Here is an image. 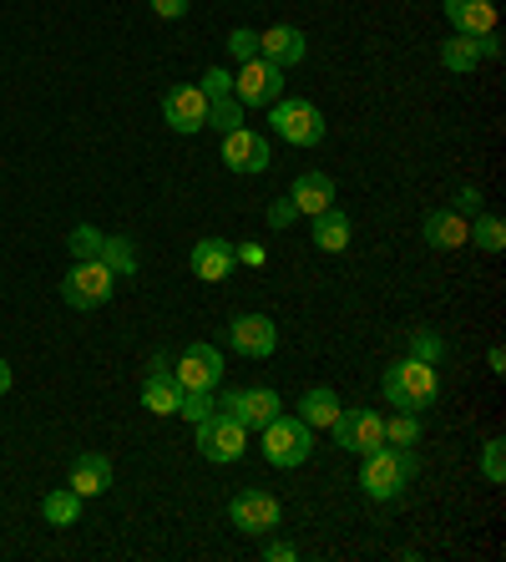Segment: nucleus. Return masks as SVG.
Listing matches in <instances>:
<instances>
[{
  "instance_id": "obj_23",
  "label": "nucleus",
  "mask_w": 506,
  "mask_h": 562,
  "mask_svg": "<svg viewBox=\"0 0 506 562\" xmlns=\"http://www.w3.org/2000/svg\"><path fill=\"white\" fill-rule=\"evenodd\" d=\"M339 411L345 406H339V395L329 391V385H314V391H304V401H299V420H304L310 431H329Z\"/></svg>"
},
{
  "instance_id": "obj_5",
  "label": "nucleus",
  "mask_w": 506,
  "mask_h": 562,
  "mask_svg": "<svg viewBox=\"0 0 506 562\" xmlns=\"http://www.w3.org/2000/svg\"><path fill=\"white\" fill-rule=\"evenodd\" d=\"M112 289H117V274L102 259H87V263H71V274L61 284V300L71 310H102L112 300Z\"/></svg>"
},
{
  "instance_id": "obj_7",
  "label": "nucleus",
  "mask_w": 506,
  "mask_h": 562,
  "mask_svg": "<svg viewBox=\"0 0 506 562\" xmlns=\"http://www.w3.org/2000/svg\"><path fill=\"white\" fill-rule=\"evenodd\" d=\"M234 97L244 106H273L279 97H284V66L263 61V56L244 61V71L234 77Z\"/></svg>"
},
{
  "instance_id": "obj_17",
  "label": "nucleus",
  "mask_w": 506,
  "mask_h": 562,
  "mask_svg": "<svg viewBox=\"0 0 506 562\" xmlns=\"http://www.w3.org/2000/svg\"><path fill=\"white\" fill-rule=\"evenodd\" d=\"M492 56H496V41L492 36H451V41H441V66H446V71H456V77L476 71V66L492 61Z\"/></svg>"
},
{
  "instance_id": "obj_36",
  "label": "nucleus",
  "mask_w": 506,
  "mask_h": 562,
  "mask_svg": "<svg viewBox=\"0 0 506 562\" xmlns=\"http://www.w3.org/2000/svg\"><path fill=\"white\" fill-rule=\"evenodd\" d=\"M481 203H486V198H481V188H456V213H461V218H476V213H486Z\"/></svg>"
},
{
  "instance_id": "obj_16",
  "label": "nucleus",
  "mask_w": 506,
  "mask_h": 562,
  "mask_svg": "<svg viewBox=\"0 0 506 562\" xmlns=\"http://www.w3.org/2000/svg\"><path fill=\"white\" fill-rule=\"evenodd\" d=\"M289 203L299 209V218H319L325 209H335V178L329 172H299L289 188Z\"/></svg>"
},
{
  "instance_id": "obj_8",
  "label": "nucleus",
  "mask_w": 506,
  "mask_h": 562,
  "mask_svg": "<svg viewBox=\"0 0 506 562\" xmlns=\"http://www.w3.org/2000/svg\"><path fill=\"white\" fill-rule=\"evenodd\" d=\"M329 431H335L339 451H355V457H364V451L385 446V416H380V411H339Z\"/></svg>"
},
{
  "instance_id": "obj_14",
  "label": "nucleus",
  "mask_w": 506,
  "mask_h": 562,
  "mask_svg": "<svg viewBox=\"0 0 506 562\" xmlns=\"http://www.w3.org/2000/svg\"><path fill=\"white\" fill-rule=\"evenodd\" d=\"M162 122H168L172 132H198V127H209V97L198 92V81L193 87H172L168 97H162Z\"/></svg>"
},
{
  "instance_id": "obj_35",
  "label": "nucleus",
  "mask_w": 506,
  "mask_h": 562,
  "mask_svg": "<svg viewBox=\"0 0 506 562\" xmlns=\"http://www.w3.org/2000/svg\"><path fill=\"white\" fill-rule=\"evenodd\" d=\"M223 46H228V56H234V61H254V56H259V31L234 26V36L223 41Z\"/></svg>"
},
{
  "instance_id": "obj_13",
  "label": "nucleus",
  "mask_w": 506,
  "mask_h": 562,
  "mask_svg": "<svg viewBox=\"0 0 506 562\" xmlns=\"http://www.w3.org/2000/svg\"><path fill=\"white\" fill-rule=\"evenodd\" d=\"M228 340H234V350L248 355V360H269V355L279 350V329H273L269 314H238L234 325H228Z\"/></svg>"
},
{
  "instance_id": "obj_34",
  "label": "nucleus",
  "mask_w": 506,
  "mask_h": 562,
  "mask_svg": "<svg viewBox=\"0 0 506 562\" xmlns=\"http://www.w3.org/2000/svg\"><path fill=\"white\" fill-rule=\"evenodd\" d=\"M198 92L209 97H234V71H223V66H209V71H203V81H198Z\"/></svg>"
},
{
  "instance_id": "obj_18",
  "label": "nucleus",
  "mask_w": 506,
  "mask_h": 562,
  "mask_svg": "<svg viewBox=\"0 0 506 562\" xmlns=\"http://www.w3.org/2000/svg\"><path fill=\"white\" fill-rule=\"evenodd\" d=\"M259 56L273 61V66H299L304 56H310V41H304L299 26H269L259 36Z\"/></svg>"
},
{
  "instance_id": "obj_19",
  "label": "nucleus",
  "mask_w": 506,
  "mask_h": 562,
  "mask_svg": "<svg viewBox=\"0 0 506 562\" xmlns=\"http://www.w3.org/2000/svg\"><path fill=\"white\" fill-rule=\"evenodd\" d=\"M420 234H426L430 249H461V244H471V218H461L456 209H436L426 213Z\"/></svg>"
},
{
  "instance_id": "obj_22",
  "label": "nucleus",
  "mask_w": 506,
  "mask_h": 562,
  "mask_svg": "<svg viewBox=\"0 0 506 562\" xmlns=\"http://www.w3.org/2000/svg\"><path fill=\"white\" fill-rule=\"evenodd\" d=\"M178 401H182V385L172 380V370L168 366L147 370V380H143V406L153 411V416H178Z\"/></svg>"
},
{
  "instance_id": "obj_42",
  "label": "nucleus",
  "mask_w": 506,
  "mask_h": 562,
  "mask_svg": "<svg viewBox=\"0 0 506 562\" xmlns=\"http://www.w3.org/2000/svg\"><path fill=\"white\" fill-rule=\"evenodd\" d=\"M11 391V366H5V360H0V395Z\"/></svg>"
},
{
  "instance_id": "obj_9",
  "label": "nucleus",
  "mask_w": 506,
  "mask_h": 562,
  "mask_svg": "<svg viewBox=\"0 0 506 562\" xmlns=\"http://www.w3.org/2000/svg\"><path fill=\"white\" fill-rule=\"evenodd\" d=\"M218 411H228V416L244 426V431H263L279 411H284V401H279V391H269V385H248V391H234L223 395Z\"/></svg>"
},
{
  "instance_id": "obj_33",
  "label": "nucleus",
  "mask_w": 506,
  "mask_h": 562,
  "mask_svg": "<svg viewBox=\"0 0 506 562\" xmlns=\"http://www.w3.org/2000/svg\"><path fill=\"white\" fill-rule=\"evenodd\" d=\"M481 476L492 486H502L506 482V441L496 436V441H486V451H481Z\"/></svg>"
},
{
  "instance_id": "obj_1",
  "label": "nucleus",
  "mask_w": 506,
  "mask_h": 562,
  "mask_svg": "<svg viewBox=\"0 0 506 562\" xmlns=\"http://www.w3.org/2000/svg\"><path fill=\"white\" fill-rule=\"evenodd\" d=\"M436 391H441V375H436V366H426V360H416V355H405V360H395V366L385 370V380H380V395H385L395 411H426L430 401H436Z\"/></svg>"
},
{
  "instance_id": "obj_37",
  "label": "nucleus",
  "mask_w": 506,
  "mask_h": 562,
  "mask_svg": "<svg viewBox=\"0 0 506 562\" xmlns=\"http://www.w3.org/2000/svg\"><path fill=\"white\" fill-rule=\"evenodd\" d=\"M299 218V209L289 203V198H279V203H269V228H289V223Z\"/></svg>"
},
{
  "instance_id": "obj_2",
  "label": "nucleus",
  "mask_w": 506,
  "mask_h": 562,
  "mask_svg": "<svg viewBox=\"0 0 506 562\" xmlns=\"http://www.w3.org/2000/svg\"><path fill=\"white\" fill-rule=\"evenodd\" d=\"M411 476H416V457L405 446H375L360 457V486L370 502H395Z\"/></svg>"
},
{
  "instance_id": "obj_3",
  "label": "nucleus",
  "mask_w": 506,
  "mask_h": 562,
  "mask_svg": "<svg viewBox=\"0 0 506 562\" xmlns=\"http://www.w3.org/2000/svg\"><path fill=\"white\" fill-rule=\"evenodd\" d=\"M259 436H263V461H269V467H279V471L304 467V461H310V451H314V431L299 416H284V411H279V416H273Z\"/></svg>"
},
{
  "instance_id": "obj_32",
  "label": "nucleus",
  "mask_w": 506,
  "mask_h": 562,
  "mask_svg": "<svg viewBox=\"0 0 506 562\" xmlns=\"http://www.w3.org/2000/svg\"><path fill=\"white\" fill-rule=\"evenodd\" d=\"M411 355H416V360H426V366H441V360H446V340L436 335V329H411Z\"/></svg>"
},
{
  "instance_id": "obj_15",
  "label": "nucleus",
  "mask_w": 506,
  "mask_h": 562,
  "mask_svg": "<svg viewBox=\"0 0 506 562\" xmlns=\"http://www.w3.org/2000/svg\"><path fill=\"white\" fill-rule=\"evenodd\" d=\"M446 21L456 36H496V5L492 0H441Z\"/></svg>"
},
{
  "instance_id": "obj_24",
  "label": "nucleus",
  "mask_w": 506,
  "mask_h": 562,
  "mask_svg": "<svg viewBox=\"0 0 506 562\" xmlns=\"http://www.w3.org/2000/svg\"><path fill=\"white\" fill-rule=\"evenodd\" d=\"M350 234H355V223L339 209H325L319 218H314V244H319L325 254H345L350 249Z\"/></svg>"
},
{
  "instance_id": "obj_4",
  "label": "nucleus",
  "mask_w": 506,
  "mask_h": 562,
  "mask_svg": "<svg viewBox=\"0 0 506 562\" xmlns=\"http://www.w3.org/2000/svg\"><path fill=\"white\" fill-rule=\"evenodd\" d=\"M273 112V132L294 147H319L325 143V117H319V106L304 102V97H279L269 106Z\"/></svg>"
},
{
  "instance_id": "obj_10",
  "label": "nucleus",
  "mask_w": 506,
  "mask_h": 562,
  "mask_svg": "<svg viewBox=\"0 0 506 562\" xmlns=\"http://www.w3.org/2000/svg\"><path fill=\"white\" fill-rule=\"evenodd\" d=\"M172 380H178L182 391H213L223 380L218 345H188V350L178 355V366H172Z\"/></svg>"
},
{
  "instance_id": "obj_20",
  "label": "nucleus",
  "mask_w": 506,
  "mask_h": 562,
  "mask_svg": "<svg viewBox=\"0 0 506 562\" xmlns=\"http://www.w3.org/2000/svg\"><path fill=\"white\" fill-rule=\"evenodd\" d=\"M234 244L228 238H203V244H193V274L203 279V284H218V279L234 274Z\"/></svg>"
},
{
  "instance_id": "obj_26",
  "label": "nucleus",
  "mask_w": 506,
  "mask_h": 562,
  "mask_svg": "<svg viewBox=\"0 0 506 562\" xmlns=\"http://www.w3.org/2000/svg\"><path fill=\"white\" fill-rule=\"evenodd\" d=\"M471 238H476L481 254H502L506 249V223L496 218V213H476V218H471Z\"/></svg>"
},
{
  "instance_id": "obj_21",
  "label": "nucleus",
  "mask_w": 506,
  "mask_h": 562,
  "mask_svg": "<svg viewBox=\"0 0 506 562\" xmlns=\"http://www.w3.org/2000/svg\"><path fill=\"white\" fill-rule=\"evenodd\" d=\"M106 486H112V457H102V451H81L77 467H71V492L87 502V497H102Z\"/></svg>"
},
{
  "instance_id": "obj_31",
  "label": "nucleus",
  "mask_w": 506,
  "mask_h": 562,
  "mask_svg": "<svg viewBox=\"0 0 506 562\" xmlns=\"http://www.w3.org/2000/svg\"><path fill=\"white\" fill-rule=\"evenodd\" d=\"M218 411V401H213V391H182L178 401V416L188 420V426H203V420Z\"/></svg>"
},
{
  "instance_id": "obj_28",
  "label": "nucleus",
  "mask_w": 506,
  "mask_h": 562,
  "mask_svg": "<svg viewBox=\"0 0 506 562\" xmlns=\"http://www.w3.org/2000/svg\"><path fill=\"white\" fill-rule=\"evenodd\" d=\"M102 244H106V234H102V228H91V223H77V228H71V238H66V249H71V259H77V263L102 259Z\"/></svg>"
},
{
  "instance_id": "obj_41",
  "label": "nucleus",
  "mask_w": 506,
  "mask_h": 562,
  "mask_svg": "<svg viewBox=\"0 0 506 562\" xmlns=\"http://www.w3.org/2000/svg\"><path fill=\"white\" fill-rule=\"evenodd\" d=\"M486 366H492V375H502V370H506V350H502V345H492V355H486Z\"/></svg>"
},
{
  "instance_id": "obj_40",
  "label": "nucleus",
  "mask_w": 506,
  "mask_h": 562,
  "mask_svg": "<svg viewBox=\"0 0 506 562\" xmlns=\"http://www.w3.org/2000/svg\"><path fill=\"white\" fill-rule=\"evenodd\" d=\"M234 259H238V263H254V269H259V263H263V249H259V244H244V249H234Z\"/></svg>"
},
{
  "instance_id": "obj_25",
  "label": "nucleus",
  "mask_w": 506,
  "mask_h": 562,
  "mask_svg": "<svg viewBox=\"0 0 506 562\" xmlns=\"http://www.w3.org/2000/svg\"><path fill=\"white\" fill-rule=\"evenodd\" d=\"M41 517L52 527H71L81 517V497L71 486H56V492H46V502H41Z\"/></svg>"
},
{
  "instance_id": "obj_29",
  "label": "nucleus",
  "mask_w": 506,
  "mask_h": 562,
  "mask_svg": "<svg viewBox=\"0 0 506 562\" xmlns=\"http://www.w3.org/2000/svg\"><path fill=\"white\" fill-rule=\"evenodd\" d=\"M420 441V416L416 411H395V416H385V446H411Z\"/></svg>"
},
{
  "instance_id": "obj_30",
  "label": "nucleus",
  "mask_w": 506,
  "mask_h": 562,
  "mask_svg": "<svg viewBox=\"0 0 506 562\" xmlns=\"http://www.w3.org/2000/svg\"><path fill=\"white\" fill-rule=\"evenodd\" d=\"M244 112H248V106L238 102V97H213V102H209V127L234 132V127H244Z\"/></svg>"
},
{
  "instance_id": "obj_12",
  "label": "nucleus",
  "mask_w": 506,
  "mask_h": 562,
  "mask_svg": "<svg viewBox=\"0 0 506 562\" xmlns=\"http://www.w3.org/2000/svg\"><path fill=\"white\" fill-rule=\"evenodd\" d=\"M223 162L234 172H244V178H254V172H263L273 162V147L263 132L234 127V132H223Z\"/></svg>"
},
{
  "instance_id": "obj_11",
  "label": "nucleus",
  "mask_w": 506,
  "mask_h": 562,
  "mask_svg": "<svg viewBox=\"0 0 506 562\" xmlns=\"http://www.w3.org/2000/svg\"><path fill=\"white\" fill-rule=\"evenodd\" d=\"M228 517H234L238 532H248V537H269L273 527H279V517H284V507H279V502H273L269 492L248 486V492H238V497H234Z\"/></svg>"
},
{
  "instance_id": "obj_27",
  "label": "nucleus",
  "mask_w": 506,
  "mask_h": 562,
  "mask_svg": "<svg viewBox=\"0 0 506 562\" xmlns=\"http://www.w3.org/2000/svg\"><path fill=\"white\" fill-rule=\"evenodd\" d=\"M102 263L112 269L117 279H127V274H137V249H132V238H112L106 234V244H102Z\"/></svg>"
},
{
  "instance_id": "obj_39",
  "label": "nucleus",
  "mask_w": 506,
  "mask_h": 562,
  "mask_svg": "<svg viewBox=\"0 0 506 562\" xmlns=\"http://www.w3.org/2000/svg\"><path fill=\"white\" fill-rule=\"evenodd\" d=\"M299 548L294 542H263V562H294Z\"/></svg>"
},
{
  "instance_id": "obj_38",
  "label": "nucleus",
  "mask_w": 506,
  "mask_h": 562,
  "mask_svg": "<svg viewBox=\"0 0 506 562\" xmlns=\"http://www.w3.org/2000/svg\"><path fill=\"white\" fill-rule=\"evenodd\" d=\"M188 5H193V0H153V15H162V21H182Z\"/></svg>"
},
{
  "instance_id": "obj_6",
  "label": "nucleus",
  "mask_w": 506,
  "mask_h": 562,
  "mask_svg": "<svg viewBox=\"0 0 506 562\" xmlns=\"http://www.w3.org/2000/svg\"><path fill=\"white\" fill-rule=\"evenodd\" d=\"M198 451H203V461H213V467H228V461H244L248 451V431L238 426L228 411H213L203 426H198Z\"/></svg>"
}]
</instances>
